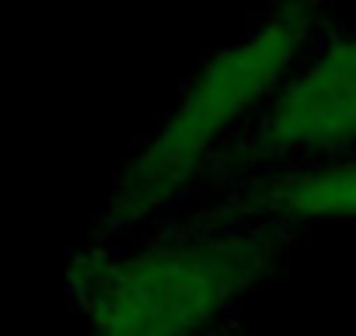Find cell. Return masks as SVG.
Returning a JSON list of instances; mask_svg holds the SVG:
<instances>
[{
  "label": "cell",
  "instance_id": "cell-1",
  "mask_svg": "<svg viewBox=\"0 0 356 336\" xmlns=\"http://www.w3.org/2000/svg\"><path fill=\"white\" fill-rule=\"evenodd\" d=\"M300 238L266 221L178 211L122 242L84 238L67 287L88 336H231Z\"/></svg>",
  "mask_w": 356,
  "mask_h": 336
},
{
  "label": "cell",
  "instance_id": "cell-2",
  "mask_svg": "<svg viewBox=\"0 0 356 336\" xmlns=\"http://www.w3.org/2000/svg\"><path fill=\"white\" fill-rule=\"evenodd\" d=\"M339 18L335 0H269L245 29L207 49L175 105L133 147L91 211L88 238L122 242L182 211L217 154L273 98L307 43Z\"/></svg>",
  "mask_w": 356,
  "mask_h": 336
},
{
  "label": "cell",
  "instance_id": "cell-3",
  "mask_svg": "<svg viewBox=\"0 0 356 336\" xmlns=\"http://www.w3.org/2000/svg\"><path fill=\"white\" fill-rule=\"evenodd\" d=\"M356 151V25L332 18L273 98L217 154L189 204L266 168ZM186 204V207H189Z\"/></svg>",
  "mask_w": 356,
  "mask_h": 336
},
{
  "label": "cell",
  "instance_id": "cell-4",
  "mask_svg": "<svg viewBox=\"0 0 356 336\" xmlns=\"http://www.w3.org/2000/svg\"><path fill=\"white\" fill-rule=\"evenodd\" d=\"M182 211L266 221L293 228L300 235H307L311 228L356 224V151L266 168V172L245 176L217 197L196 200Z\"/></svg>",
  "mask_w": 356,
  "mask_h": 336
},
{
  "label": "cell",
  "instance_id": "cell-5",
  "mask_svg": "<svg viewBox=\"0 0 356 336\" xmlns=\"http://www.w3.org/2000/svg\"><path fill=\"white\" fill-rule=\"evenodd\" d=\"M231 336H245V333H241V329H238V333H231Z\"/></svg>",
  "mask_w": 356,
  "mask_h": 336
}]
</instances>
